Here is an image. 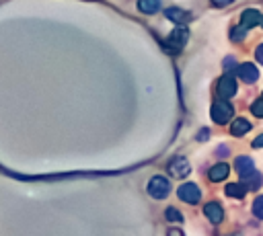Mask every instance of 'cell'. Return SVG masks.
Listing matches in <instances>:
<instances>
[{
    "mask_svg": "<svg viewBox=\"0 0 263 236\" xmlns=\"http://www.w3.org/2000/svg\"><path fill=\"white\" fill-rule=\"evenodd\" d=\"M232 115H234V109H232L230 103H226V101H216V103L212 105V119H214L216 123L224 125V123H228V121L232 119Z\"/></svg>",
    "mask_w": 263,
    "mask_h": 236,
    "instance_id": "cell-1",
    "label": "cell"
},
{
    "mask_svg": "<svg viewBox=\"0 0 263 236\" xmlns=\"http://www.w3.org/2000/svg\"><path fill=\"white\" fill-rule=\"evenodd\" d=\"M218 156H228V148H226V146L218 148Z\"/></svg>",
    "mask_w": 263,
    "mask_h": 236,
    "instance_id": "cell-25",
    "label": "cell"
},
{
    "mask_svg": "<svg viewBox=\"0 0 263 236\" xmlns=\"http://www.w3.org/2000/svg\"><path fill=\"white\" fill-rule=\"evenodd\" d=\"M228 172H230V166H228V164H224V162H220V164H214V166L210 168L208 176H210V181L220 183V181H224V179L228 176Z\"/></svg>",
    "mask_w": 263,
    "mask_h": 236,
    "instance_id": "cell-11",
    "label": "cell"
},
{
    "mask_svg": "<svg viewBox=\"0 0 263 236\" xmlns=\"http://www.w3.org/2000/svg\"><path fill=\"white\" fill-rule=\"evenodd\" d=\"M208 135H210V131H208V129H201V131H199V140H201V142H203V140H208Z\"/></svg>",
    "mask_w": 263,
    "mask_h": 236,
    "instance_id": "cell-24",
    "label": "cell"
},
{
    "mask_svg": "<svg viewBox=\"0 0 263 236\" xmlns=\"http://www.w3.org/2000/svg\"><path fill=\"white\" fill-rule=\"evenodd\" d=\"M168 191H171L168 179H164V176H160V174H156V176L150 179V183H148V193H150L154 199H164V197L168 195Z\"/></svg>",
    "mask_w": 263,
    "mask_h": 236,
    "instance_id": "cell-2",
    "label": "cell"
},
{
    "mask_svg": "<svg viewBox=\"0 0 263 236\" xmlns=\"http://www.w3.org/2000/svg\"><path fill=\"white\" fill-rule=\"evenodd\" d=\"M164 215H166V220H168V222H183L181 211H179V209H175V207H168V209L164 211Z\"/></svg>",
    "mask_w": 263,
    "mask_h": 236,
    "instance_id": "cell-17",
    "label": "cell"
},
{
    "mask_svg": "<svg viewBox=\"0 0 263 236\" xmlns=\"http://www.w3.org/2000/svg\"><path fill=\"white\" fill-rule=\"evenodd\" d=\"M251 146H253V148H263V133H261V135H259V137H255V140H253V144H251Z\"/></svg>",
    "mask_w": 263,
    "mask_h": 236,
    "instance_id": "cell-21",
    "label": "cell"
},
{
    "mask_svg": "<svg viewBox=\"0 0 263 236\" xmlns=\"http://www.w3.org/2000/svg\"><path fill=\"white\" fill-rule=\"evenodd\" d=\"M177 195H179L181 201L191 203V205L201 199V191H199V187H197L195 183H185V185H181V187L177 189Z\"/></svg>",
    "mask_w": 263,
    "mask_h": 236,
    "instance_id": "cell-3",
    "label": "cell"
},
{
    "mask_svg": "<svg viewBox=\"0 0 263 236\" xmlns=\"http://www.w3.org/2000/svg\"><path fill=\"white\" fill-rule=\"evenodd\" d=\"M212 4H216V6H228L230 2H234V0H210Z\"/></svg>",
    "mask_w": 263,
    "mask_h": 236,
    "instance_id": "cell-23",
    "label": "cell"
},
{
    "mask_svg": "<svg viewBox=\"0 0 263 236\" xmlns=\"http://www.w3.org/2000/svg\"><path fill=\"white\" fill-rule=\"evenodd\" d=\"M245 33H247V27L238 25V27H234V29H232L230 37H232V41H242V39H245Z\"/></svg>",
    "mask_w": 263,
    "mask_h": 236,
    "instance_id": "cell-18",
    "label": "cell"
},
{
    "mask_svg": "<svg viewBox=\"0 0 263 236\" xmlns=\"http://www.w3.org/2000/svg\"><path fill=\"white\" fill-rule=\"evenodd\" d=\"M164 16L168 18V21H173V23H177V25H181V23H185V18H187V12L185 10H181V8H166L164 10Z\"/></svg>",
    "mask_w": 263,
    "mask_h": 236,
    "instance_id": "cell-14",
    "label": "cell"
},
{
    "mask_svg": "<svg viewBox=\"0 0 263 236\" xmlns=\"http://www.w3.org/2000/svg\"><path fill=\"white\" fill-rule=\"evenodd\" d=\"M245 181H247V187H249V189H259V187H261V183H263V179H261V174H259V172H253V174H251V176H247Z\"/></svg>",
    "mask_w": 263,
    "mask_h": 236,
    "instance_id": "cell-16",
    "label": "cell"
},
{
    "mask_svg": "<svg viewBox=\"0 0 263 236\" xmlns=\"http://www.w3.org/2000/svg\"><path fill=\"white\" fill-rule=\"evenodd\" d=\"M236 74H238V78L240 80H245V82H255L257 78H259V70L255 68V64H251V62H247V64H240L238 68H236Z\"/></svg>",
    "mask_w": 263,
    "mask_h": 236,
    "instance_id": "cell-8",
    "label": "cell"
},
{
    "mask_svg": "<svg viewBox=\"0 0 263 236\" xmlns=\"http://www.w3.org/2000/svg\"><path fill=\"white\" fill-rule=\"evenodd\" d=\"M138 8L144 14H154L160 8V0H138Z\"/></svg>",
    "mask_w": 263,
    "mask_h": 236,
    "instance_id": "cell-13",
    "label": "cell"
},
{
    "mask_svg": "<svg viewBox=\"0 0 263 236\" xmlns=\"http://www.w3.org/2000/svg\"><path fill=\"white\" fill-rule=\"evenodd\" d=\"M255 57H257V60H259V62L263 64V43H261V45H259V47L255 49Z\"/></svg>",
    "mask_w": 263,
    "mask_h": 236,
    "instance_id": "cell-22",
    "label": "cell"
},
{
    "mask_svg": "<svg viewBox=\"0 0 263 236\" xmlns=\"http://www.w3.org/2000/svg\"><path fill=\"white\" fill-rule=\"evenodd\" d=\"M187 39H189V31H187V27H183V25H179V27L168 35V43L173 45V49H181V47L187 43Z\"/></svg>",
    "mask_w": 263,
    "mask_h": 236,
    "instance_id": "cell-7",
    "label": "cell"
},
{
    "mask_svg": "<svg viewBox=\"0 0 263 236\" xmlns=\"http://www.w3.org/2000/svg\"><path fill=\"white\" fill-rule=\"evenodd\" d=\"M249 129H251V121H247L245 117L234 119V121H232V125H230V133H232V135H238V137H240V135H245Z\"/></svg>",
    "mask_w": 263,
    "mask_h": 236,
    "instance_id": "cell-12",
    "label": "cell"
},
{
    "mask_svg": "<svg viewBox=\"0 0 263 236\" xmlns=\"http://www.w3.org/2000/svg\"><path fill=\"white\" fill-rule=\"evenodd\" d=\"M234 168H236L238 176L245 181L247 176H251V174L255 172V162H253L249 156H238V158L234 160Z\"/></svg>",
    "mask_w": 263,
    "mask_h": 236,
    "instance_id": "cell-6",
    "label": "cell"
},
{
    "mask_svg": "<svg viewBox=\"0 0 263 236\" xmlns=\"http://www.w3.org/2000/svg\"><path fill=\"white\" fill-rule=\"evenodd\" d=\"M253 213L263 220V195H259V197L253 201Z\"/></svg>",
    "mask_w": 263,
    "mask_h": 236,
    "instance_id": "cell-19",
    "label": "cell"
},
{
    "mask_svg": "<svg viewBox=\"0 0 263 236\" xmlns=\"http://www.w3.org/2000/svg\"><path fill=\"white\" fill-rule=\"evenodd\" d=\"M203 213H205V218H208L212 224H220V222L224 220V211H222V207H220L216 201H210V203H205V207H203Z\"/></svg>",
    "mask_w": 263,
    "mask_h": 236,
    "instance_id": "cell-9",
    "label": "cell"
},
{
    "mask_svg": "<svg viewBox=\"0 0 263 236\" xmlns=\"http://www.w3.org/2000/svg\"><path fill=\"white\" fill-rule=\"evenodd\" d=\"M240 25L247 27V29H251V27H255V25H261V14H259L255 8H247V10L240 14Z\"/></svg>",
    "mask_w": 263,
    "mask_h": 236,
    "instance_id": "cell-10",
    "label": "cell"
},
{
    "mask_svg": "<svg viewBox=\"0 0 263 236\" xmlns=\"http://www.w3.org/2000/svg\"><path fill=\"white\" fill-rule=\"evenodd\" d=\"M218 92H220L222 99H230V96L236 94V82H234L232 74H224V76L220 78V82H218Z\"/></svg>",
    "mask_w": 263,
    "mask_h": 236,
    "instance_id": "cell-5",
    "label": "cell"
},
{
    "mask_svg": "<svg viewBox=\"0 0 263 236\" xmlns=\"http://www.w3.org/2000/svg\"><path fill=\"white\" fill-rule=\"evenodd\" d=\"M251 113H253L255 117H263V99H259V101H255V103L251 105Z\"/></svg>",
    "mask_w": 263,
    "mask_h": 236,
    "instance_id": "cell-20",
    "label": "cell"
},
{
    "mask_svg": "<svg viewBox=\"0 0 263 236\" xmlns=\"http://www.w3.org/2000/svg\"><path fill=\"white\" fill-rule=\"evenodd\" d=\"M261 27H263V16H261Z\"/></svg>",
    "mask_w": 263,
    "mask_h": 236,
    "instance_id": "cell-26",
    "label": "cell"
},
{
    "mask_svg": "<svg viewBox=\"0 0 263 236\" xmlns=\"http://www.w3.org/2000/svg\"><path fill=\"white\" fill-rule=\"evenodd\" d=\"M247 185H240V183H230V185H226V195L228 197H236V199H242L245 197V193H247Z\"/></svg>",
    "mask_w": 263,
    "mask_h": 236,
    "instance_id": "cell-15",
    "label": "cell"
},
{
    "mask_svg": "<svg viewBox=\"0 0 263 236\" xmlns=\"http://www.w3.org/2000/svg\"><path fill=\"white\" fill-rule=\"evenodd\" d=\"M168 172H171L175 179H185V176L191 172V166H189L187 158H183V156H175V158L168 162Z\"/></svg>",
    "mask_w": 263,
    "mask_h": 236,
    "instance_id": "cell-4",
    "label": "cell"
}]
</instances>
